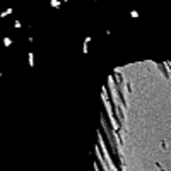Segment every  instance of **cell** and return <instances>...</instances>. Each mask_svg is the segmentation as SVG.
Returning <instances> with one entry per match:
<instances>
[{"instance_id":"cell-1","label":"cell","mask_w":171,"mask_h":171,"mask_svg":"<svg viewBox=\"0 0 171 171\" xmlns=\"http://www.w3.org/2000/svg\"><path fill=\"white\" fill-rule=\"evenodd\" d=\"M10 43H12L10 38H5V40H4V45H5V46H10Z\"/></svg>"}]
</instances>
